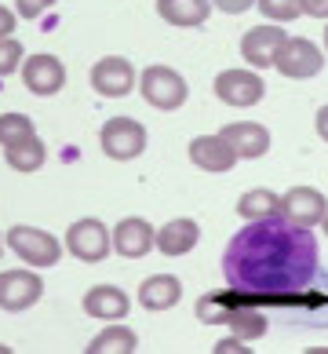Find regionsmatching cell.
I'll return each mask as SVG.
<instances>
[{
    "mask_svg": "<svg viewBox=\"0 0 328 354\" xmlns=\"http://www.w3.org/2000/svg\"><path fill=\"white\" fill-rule=\"evenodd\" d=\"M303 15L328 22V0H303Z\"/></svg>",
    "mask_w": 328,
    "mask_h": 354,
    "instance_id": "cell-31",
    "label": "cell"
},
{
    "mask_svg": "<svg viewBox=\"0 0 328 354\" xmlns=\"http://www.w3.org/2000/svg\"><path fill=\"white\" fill-rule=\"evenodd\" d=\"M26 59V48L15 41V37H0V77L15 73Z\"/></svg>",
    "mask_w": 328,
    "mask_h": 354,
    "instance_id": "cell-27",
    "label": "cell"
},
{
    "mask_svg": "<svg viewBox=\"0 0 328 354\" xmlns=\"http://www.w3.org/2000/svg\"><path fill=\"white\" fill-rule=\"evenodd\" d=\"M22 84L30 95H41V99H51L59 95V91L66 88V66L59 55H51V51H37V55H26L22 59Z\"/></svg>",
    "mask_w": 328,
    "mask_h": 354,
    "instance_id": "cell-9",
    "label": "cell"
},
{
    "mask_svg": "<svg viewBox=\"0 0 328 354\" xmlns=\"http://www.w3.org/2000/svg\"><path fill=\"white\" fill-rule=\"evenodd\" d=\"M222 139L230 142V150L238 153V161H255V157H262L270 150V132L267 124L259 121H233L219 132Z\"/></svg>",
    "mask_w": 328,
    "mask_h": 354,
    "instance_id": "cell-17",
    "label": "cell"
},
{
    "mask_svg": "<svg viewBox=\"0 0 328 354\" xmlns=\"http://www.w3.org/2000/svg\"><path fill=\"white\" fill-rule=\"evenodd\" d=\"M81 307L88 318H99V322H124L128 318V310H131V299L124 288H117V285H91L84 299H81Z\"/></svg>",
    "mask_w": 328,
    "mask_h": 354,
    "instance_id": "cell-15",
    "label": "cell"
},
{
    "mask_svg": "<svg viewBox=\"0 0 328 354\" xmlns=\"http://www.w3.org/2000/svg\"><path fill=\"white\" fill-rule=\"evenodd\" d=\"M62 248L70 252L73 259H81V263H102L113 248H110V227L95 216H84L70 223V230H66L62 238Z\"/></svg>",
    "mask_w": 328,
    "mask_h": 354,
    "instance_id": "cell-5",
    "label": "cell"
},
{
    "mask_svg": "<svg viewBox=\"0 0 328 354\" xmlns=\"http://www.w3.org/2000/svg\"><path fill=\"white\" fill-rule=\"evenodd\" d=\"M238 216L244 223L252 219H270V216H281V194H273L267 187H255L238 198Z\"/></svg>",
    "mask_w": 328,
    "mask_h": 354,
    "instance_id": "cell-22",
    "label": "cell"
},
{
    "mask_svg": "<svg viewBox=\"0 0 328 354\" xmlns=\"http://www.w3.org/2000/svg\"><path fill=\"white\" fill-rule=\"evenodd\" d=\"M179 299H182V281L175 274H150V278L139 285V304L153 314L172 310Z\"/></svg>",
    "mask_w": 328,
    "mask_h": 354,
    "instance_id": "cell-18",
    "label": "cell"
},
{
    "mask_svg": "<svg viewBox=\"0 0 328 354\" xmlns=\"http://www.w3.org/2000/svg\"><path fill=\"white\" fill-rule=\"evenodd\" d=\"M222 325H230V333L241 336L244 344H252V339H262V336H267V314L255 310V307H244V299L226 314V322H222Z\"/></svg>",
    "mask_w": 328,
    "mask_h": 354,
    "instance_id": "cell-23",
    "label": "cell"
},
{
    "mask_svg": "<svg viewBox=\"0 0 328 354\" xmlns=\"http://www.w3.org/2000/svg\"><path fill=\"white\" fill-rule=\"evenodd\" d=\"M241 299H248V296L238 292V288H230V292L201 296V299H197V322H201V325H222V322H226V314L238 307Z\"/></svg>",
    "mask_w": 328,
    "mask_h": 354,
    "instance_id": "cell-24",
    "label": "cell"
},
{
    "mask_svg": "<svg viewBox=\"0 0 328 354\" xmlns=\"http://www.w3.org/2000/svg\"><path fill=\"white\" fill-rule=\"evenodd\" d=\"M84 351L88 354H135L139 336H135V329H128L124 322H106V329L99 336H91V344Z\"/></svg>",
    "mask_w": 328,
    "mask_h": 354,
    "instance_id": "cell-20",
    "label": "cell"
},
{
    "mask_svg": "<svg viewBox=\"0 0 328 354\" xmlns=\"http://www.w3.org/2000/svg\"><path fill=\"white\" fill-rule=\"evenodd\" d=\"M157 15L179 30H197L212 15V4L208 0H157Z\"/></svg>",
    "mask_w": 328,
    "mask_h": 354,
    "instance_id": "cell-19",
    "label": "cell"
},
{
    "mask_svg": "<svg viewBox=\"0 0 328 354\" xmlns=\"http://www.w3.org/2000/svg\"><path fill=\"white\" fill-rule=\"evenodd\" d=\"M212 91H215V99L219 102H226V106L233 110H252L255 102H262V95H267V84H262V77L259 70H222L215 73V81H212Z\"/></svg>",
    "mask_w": 328,
    "mask_h": 354,
    "instance_id": "cell-7",
    "label": "cell"
},
{
    "mask_svg": "<svg viewBox=\"0 0 328 354\" xmlns=\"http://www.w3.org/2000/svg\"><path fill=\"white\" fill-rule=\"evenodd\" d=\"M146 142H150V136L135 117H110L99 132V147L110 161H135L146 150Z\"/></svg>",
    "mask_w": 328,
    "mask_h": 354,
    "instance_id": "cell-4",
    "label": "cell"
},
{
    "mask_svg": "<svg viewBox=\"0 0 328 354\" xmlns=\"http://www.w3.org/2000/svg\"><path fill=\"white\" fill-rule=\"evenodd\" d=\"M153 230L142 216H124L117 227L110 230V248L121 259H142V256H150V248H153Z\"/></svg>",
    "mask_w": 328,
    "mask_h": 354,
    "instance_id": "cell-12",
    "label": "cell"
},
{
    "mask_svg": "<svg viewBox=\"0 0 328 354\" xmlns=\"http://www.w3.org/2000/svg\"><path fill=\"white\" fill-rule=\"evenodd\" d=\"M284 26L278 22H262V26H252L244 37H241V59L248 62L252 70H270L273 66V55L284 41Z\"/></svg>",
    "mask_w": 328,
    "mask_h": 354,
    "instance_id": "cell-11",
    "label": "cell"
},
{
    "mask_svg": "<svg viewBox=\"0 0 328 354\" xmlns=\"http://www.w3.org/2000/svg\"><path fill=\"white\" fill-rule=\"evenodd\" d=\"M135 88H139V95L146 99V106H153V110H164V113H172V110H179L182 102L190 99V84H186V77H182L179 70H172V66H146L139 73V81H135Z\"/></svg>",
    "mask_w": 328,
    "mask_h": 354,
    "instance_id": "cell-2",
    "label": "cell"
},
{
    "mask_svg": "<svg viewBox=\"0 0 328 354\" xmlns=\"http://www.w3.org/2000/svg\"><path fill=\"white\" fill-rule=\"evenodd\" d=\"M212 351H215V354H252V347H244V339L233 336V333H230L226 339H219Z\"/></svg>",
    "mask_w": 328,
    "mask_h": 354,
    "instance_id": "cell-30",
    "label": "cell"
},
{
    "mask_svg": "<svg viewBox=\"0 0 328 354\" xmlns=\"http://www.w3.org/2000/svg\"><path fill=\"white\" fill-rule=\"evenodd\" d=\"M313 128H318V136L328 142V102H325V106L318 110V117H313Z\"/></svg>",
    "mask_w": 328,
    "mask_h": 354,
    "instance_id": "cell-33",
    "label": "cell"
},
{
    "mask_svg": "<svg viewBox=\"0 0 328 354\" xmlns=\"http://www.w3.org/2000/svg\"><path fill=\"white\" fill-rule=\"evenodd\" d=\"M328 212V198L313 187H292L288 194H281V216L296 227H318L321 216Z\"/></svg>",
    "mask_w": 328,
    "mask_h": 354,
    "instance_id": "cell-13",
    "label": "cell"
},
{
    "mask_svg": "<svg viewBox=\"0 0 328 354\" xmlns=\"http://www.w3.org/2000/svg\"><path fill=\"white\" fill-rule=\"evenodd\" d=\"M0 252H4V234H0Z\"/></svg>",
    "mask_w": 328,
    "mask_h": 354,
    "instance_id": "cell-37",
    "label": "cell"
},
{
    "mask_svg": "<svg viewBox=\"0 0 328 354\" xmlns=\"http://www.w3.org/2000/svg\"><path fill=\"white\" fill-rule=\"evenodd\" d=\"M273 70L288 81H310L325 70V51L307 37H284L278 55H273Z\"/></svg>",
    "mask_w": 328,
    "mask_h": 354,
    "instance_id": "cell-6",
    "label": "cell"
},
{
    "mask_svg": "<svg viewBox=\"0 0 328 354\" xmlns=\"http://www.w3.org/2000/svg\"><path fill=\"white\" fill-rule=\"evenodd\" d=\"M318 238L310 227H296L284 216L244 223L226 245L222 274L226 285L248 299H288L321 278Z\"/></svg>",
    "mask_w": 328,
    "mask_h": 354,
    "instance_id": "cell-1",
    "label": "cell"
},
{
    "mask_svg": "<svg viewBox=\"0 0 328 354\" xmlns=\"http://www.w3.org/2000/svg\"><path fill=\"white\" fill-rule=\"evenodd\" d=\"M88 81H91V88H95V95H102V99H124V95L135 91L139 73L124 55H102L95 66H91Z\"/></svg>",
    "mask_w": 328,
    "mask_h": 354,
    "instance_id": "cell-10",
    "label": "cell"
},
{
    "mask_svg": "<svg viewBox=\"0 0 328 354\" xmlns=\"http://www.w3.org/2000/svg\"><path fill=\"white\" fill-rule=\"evenodd\" d=\"M325 51H328V26H325Z\"/></svg>",
    "mask_w": 328,
    "mask_h": 354,
    "instance_id": "cell-36",
    "label": "cell"
},
{
    "mask_svg": "<svg viewBox=\"0 0 328 354\" xmlns=\"http://www.w3.org/2000/svg\"><path fill=\"white\" fill-rule=\"evenodd\" d=\"M15 26H19V15L11 8L0 4V37H11V33H15Z\"/></svg>",
    "mask_w": 328,
    "mask_h": 354,
    "instance_id": "cell-32",
    "label": "cell"
},
{
    "mask_svg": "<svg viewBox=\"0 0 328 354\" xmlns=\"http://www.w3.org/2000/svg\"><path fill=\"white\" fill-rule=\"evenodd\" d=\"M190 161L201 168V172L219 176V172H230V168L238 165V153H233L230 142L215 132V136H197V139H190Z\"/></svg>",
    "mask_w": 328,
    "mask_h": 354,
    "instance_id": "cell-16",
    "label": "cell"
},
{
    "mask_svg": "<svg viewBox=\"0 0 328 354\" xmlns=\"http://www.w3.org/2000/svg\"><path fill=\"white\" fill-rule=\"evenodd\" d=\"M0 354H11V347H4V344H0Z\"/></svg>",
    "mask_w": 328,
    "mask_h": 354,
    "instance_id": "cell-35",
    "label": "cell"
},
{
    "mask_svg": "<svg viewBox=\"0 0 328 354\" xmlns=\"http://www.w3.org/2000/svg\"><path fill=\"white\" fill-rule=\"evenodd\" d=\"M55 4H59V0H15V15L33 22V19H41L44 11H51Z\"/></svg>",
    "mask_w": 328,
    "mask_h": 354,
    "instance_id": "cell-28",
    "label": "cell"
},
{
    "mask_svg": "<svg viewBox=\"0 0 328 354\" xmlns=\"http://www.w3.org/2000/svg\"><path fill=\"white\" fill-rule=\"evenodd\" d=\"M197 241H201V227H197V219H168L161 230H153V248L168 259H179L197 248Z\"/></svg>",
    "mask_w": 328,
    "mask_h": 354,
    "instance_id": "cell-14",
    "label": "cell"
},
{
    "mask_svg": "<svg viewBox=\"0 0 328 354\" xmlns=\"http://www.w3.org/2000/svg\"><path fill=\"white\" fill-rule=\"evenodd\" d=\"M318 227H325V238H328V212L321 216V223H318Z\"/></svg>",
    "mask_w": 328,
    "mask_h": 354,
    "instance_id": "cell-34",
    "label": "cell"
},
{
    "mask_svg": "<svg viewBox=\"0 0 328 354\" xmlns=\"http://www.w3.org/2000/svg\"><path fill=\"white\" fill-rule=\"evenodd\" d=\"M30 136H37V128L26 113H0V150L19 139H30Z\"/></svg>",
    "mask_w": 328,
    "mask_h": 354,
    "instance_id": "cell-25",
    "label": "cell"
},
{
    "mask_svg": "<svg viewBox=\"0 0 328 354\" xmlns=\"http://www.w3.org/2000/svg\"><path fill=\"white\" fill-rule=\"evenodd\" d=\"M41 296H44V281L33 267L0 270V310L22 314V310L41 304Z\"/></svg>",
    "mask_w": 328,
    "mask_h": 354,
    "instance_id": "cell-8",
    "label": "cell"
},
{
    "mask_svg": "<svg viewBox=\"0 0 328 354\" xmlns=\"http://www.w3.org/2000/svg\"><path fill=\"white\" fill-rule=\"evenodd\" d=\"M212 8H219L222 15H244L248 8H255V0H208Z\"/></svg>",
    "mask_w": 328,
    "mask_h": 354,
    "instance_id": "cell-29",
    "label": "cell"
},
{
    "mask_svg": "<svg viewBox=\"0 0 328 354\" xmlns=\"http://www.w3.org/2000/svg\"><path fill=\"white\" fill-rule=\"evenodd\" d=\"M4 245L33 270H48L62 259V241L55 234H48L41 227H26V223H19V227H11L4 234Z\"/></svg>",
    "mask_w": 328,
    "mask_h": 354,
    "instance_id": "cell-3",
    "label": "cell"
},
{
    "mask_svg": "<svg viewBox=\"0 0 328 354\" xmlns=\"http://www.w3.org/2000/svg\"><path fill=\"white\" fill-rule=\"evenodd\" d=\"M4 161L11 172L30 176V172H41V165L48 161V150H44L41 136H30V139H19L11 147H4Z\"/></svg>",
    "mask_w": 328,
    "mask_h": 354,
    "instance_id": "cell-21",
    "label": "cell"
},
{
    "mask_svg": "<svg viewBox=\"0 0 328 354\" xmlns=\"http://www.w3.org/2000/svg\"><path fill=\"white\" fill-rule=\"evenodd\" d=\"M255 8L262 11V19L267 22H296L299 15H303V0H255Z\"/></svg>",
    "mask_w": 328,
    "mask_h": 354,
    "instance_id": "cell-26",
    "label": "cell"
}]
</instances>
